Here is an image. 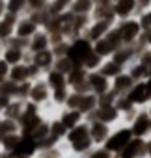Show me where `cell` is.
I'll use <instances>...</instances> for the list:
<instances>
[{"label":"cell","mask_w":151,"mask_h":158,"mask_svg":"<svg viewBox=\"0 0 151 158\" xmlns=\"http://www.w3.org/2000/svg\"><path fill=\"white\" fill-rule=\"evenodd\" d=\"M63 147L67 151L69 158H86L90 151L95 147L90 138V125L84 121L79 127L67 130V136L63 139Z\"/></svg>","instance_id":"1"},{"label":"cell","mask_w":151,"mask_h":158,"mask_svg":"<svg viewBox=\"0 0 151 158\" xmlns=\"http://www.w3.org/2000/svg\"><path fill=\"white\" fill-rule=\"evenodd\" d=\"M114 30L119 35V41H121L123 47H134V45H138L140 39H142V35H144V32H142L136 17L125 19V21H116Z\"/></svg>","instance_id":"2"},{"label":"cell","mask_w":151,"mask_h":158,"mask_svg":"<svg viewBox=\"0 0 151 158\" xmlns=\"http://www.w3.org/2000/svg\"><path fill=\"white\" fill-rule=\"evenodd\" d=\"M49 115L36 104L28 102L26 101V106H24V112L19 119V128H21V134H32L43 121H47Z\"/></svg>","instance_id":"3"},{"label":"cell","mask_w":151,"mask_h":158,"mask_svg":"<svg viewBox=\"0 0 151 158\" xmlns=\"http://www.w3.org/2000/svg\"><path fill=\"white\" fill-rule=\"evenodd\" d=\"M131 139H132V132H131V128L127 127V125H118V127H114L112 128V134H110V138L106 139V143L103 145L108 152H112L114 156H118L129 143H131Z\"/></svg>","instance_id":"4"},{"label":"cell","mask_w":151,"mask_h":158,"mask_svg":"<svg viewBox=\"0 0 151 158\" xmlns=\"http://www.w3.org/2000/svg\"><path fill=\"white\" fill-rule=\"evenodd\" d=\"M93 54V45L86 39V37H77L69 43V50H67V58L77 65L82 67V63Z\"/></svg>","instance_id":"5"},{"label":"cell","mask_w":151,"mask_h":158,"mask_svg":"<svg viewBox=\"0 0 151 158\" xmlns=\"http://www.w3.org/2000/svg\"><path fill=\"white\" fill-rule=\"evenodd\" d=\"M121 47H123V45H121V41H119V35H118L116 30L112 28L106 37H103L101 41L93 43V52H95L99 58H103V60H110Z\"/></svg>","instance_id":"6"},{"label":"cell","mask_w":151,"mask_h":158,"mask_svg":"<svg viewBox=\"0 0 151 158\" xmlns=\"http://www.w3.org/2000/svg\"><path fill=\"white\" fill-rule=\"evenodd\" d=\"M127 101L136 108H145L151 102V86L147 82H136L132 89L125 95Z\"/></svg>","instance_id":"7"},{"label":"cell","mask_w":151,"mask_h":158,"mask_svg":"<svg viewBox=\"0 0 151 158\" xmlns=\"http://www.w3.org/2000/svg\"><path fill=\"white\" fill-rule=\"evenodd\" d=\"M88 89L90 93H93L97 99L105 97L110 93L112 89V80H108V78L105 74H101L99 71L95 73H88Z\"/></svg>","instance_id":"8"},{"label":"cell","mask_w":151,"mask_h":158,"mask_svg":"<svg viewBox=\"0 0 151 158\" xmlns=\"http://www.w3.org/2000/svg\"><path fill=\"white\" fill-rule=\"evenodd\" d=\"M131 132H132V138H138V139H147L151 136V117L147 115L145 108H140L136 119L129 125Z\"/></svg>","instance_id":"9"},{"label":"cell","mask_w":151,"mask_h":158,"mask_svg":"<svg viewBox=\"0 0 151 158\" xmlns=\"http://www.w3.org/2000/svg\"><path fill=\"white\" fill-rule=\"evenodd\" d=\"M114 24H116V23H112V21H92V23L88 24V28H86V32H84L82 37H86V39L93 45V43L101 41L103 37H106L108 32L114 28Z\"/></svg>","instance_id":"10"},{"label":"cell","mask_w":151,"mask_h":158,"mask_svg":"<svg viewBox=\"0 0 151 158\" xmlns=\"http://www.w3.org/2000/svg\"><path fill=\"white\" fill-rule=\"evenodd\" d=\"M67 86L73 93H90L88 89V71L82 67H75L67 74Z\"/></svg>","instance_id":"11"},{"label":"cell","mask_w":151,"mask_h":158,"mask_svg":"<svg viewBox=\"0 0 151 158\" xmlns=\"http://www.w3.org/2000/svg\"><path fill=\"white\" fill-rule=\"evenodd\" d=\"M2 60H4L10 67H15V65H19V63H30V61H32V56H30V52L24 50V48L4 45Z\"/></svg>","instance_id":"12"},{"label":"cell","mask_w":151,"mask_h":158,"mask_svg":"<svg viewBox=\"0 0 151 158\" xmlns=\"http://www.w3.org/2000/svg\"><path fill=\"white\" fill-rule=\"evenodd\" d=\"M90 125V138L93 141L95 147H103L106 143V139L110 138L112 134V127L101 123V121H86Z\"/></svg>","instance_id":"13"},{"label":"cell","mask_w":151,"mask_h":158,"mask_svg":"<svg viewBox=\"0 0 151 158\" xmlns=\"http://www.w3.org/2000/svg\"><path fill=\"white\" fill-rule=\"evenodd\" d=\"M37 30H41V28L34 23V19H32L30 15H23V17H19V21H17V26H15V37L24 39V41H30L32 35H34Z\"/></svg>","instance_id":"14"},{"label":"cell","mask_w":151,"mask_h":158,"mask_svg":"<svg viewBox=\"0 0 151 158\" xmlns=\"http://www.w3.org/2000/svg\"><path fill=\"white\" fill-rule=\"evenodd\" d=\"M39 154V145L28 136V134H21V139L17 143V149L13 151L11 156H24V158H36Z\"/></svg>","instance_id":"15"},{"label":"cell","mask_w":151,"mask_h":158,"mask_svg":"<svg viewBox=\"0 0 151 158\" xmlns=\"http://www.w3.org/2000/svg\"><path fill=\"white\" fill-rule=\"evenodd\" d=\"M112 6H114L112 0H95L92 21H112V23H116V15H114Z\"/></svg>","instance_id":"16"},{"label":"cell","mask_w":151,"mask_h":158,"mask_svg":"<svg viewBox=\"0 0 151 158\" xmlns=\"http://www.w3.org/2000/svg\"><path fill=\"white\" fill-rule=\"evenodd\" d=\"M19 17H13L10 13H4L0 17V43L6 45L10 39L15 37V26H17Z\"/></svg>","instance_id":"17"},{"label":"cell","mask_w":151,"mask_h":158,"mask_svg":"<svg viewBox=\"0 0 151 158\" xmlns=\"http://www.w3.org/2000/svg\"><path fill=\"white\" fill-rule=\"evenodd\" d=\"M114 15L116 21H125L136 17V0H114Z\"/></svg>","instance_id":"18"},{"label":"cell","mask_w":151,"mask_h":158,"mask_svg":"<svg viewBox=\"0 0 151 158\" xmlns=\"http://www.w3.org/2000/svg\"><path fill=\"white\" fill-rule=\"evenodd\" d=\"M30 56H32V61H30V63H32L34 67H37L43 76L54 67L56 58H54V54H52L50 48H49V50H43V52H37V54H30Z\"/></svg>","instance_id":"19"},{"label":"cell","mask_w":151,"mask_h":158,"mask_svg":"<svg viewBox=\"0 0 151 158\" xmlns=\"http://www.w3.org/2000/svg\"><path fill=\"white\" fill-rule=\"evenodd\" d=\"M147 156V149H145V139H138L132 138L131 143L116 156V158H145Z\"/></svg>","instance_id":"20"},{"label":"cell","mask_w":151,"mask_h":158,"mask_svg":"<svg viewBox=\"0 0 151 158\" xmlns=\"http://www.w3.org/2000/svg\"><path fill=\"white\" fill-rule=\"evenodd\" d=\"M56 117L62 121V125H63L67 130H71V128H75V127H79L80 123H84V121H86V117H84L79 110H67V108L58 110Z\"/></svg>","instance_id":"21"},{"label":"cell","mask_w":151,"mask_h":158,"mask_svg":"<svg viewBox=\"0 0 151 158\" xmlns=\"http://www.w3.org/2000/svg\"><path fill=\"white\" fill-rule=\"evenodd\" d=\"M50 47H52L50 35L45 30H37L32 35V39L28 41V52L30 54H37V52H43V50H49Z\"/></svg>","instance_id":"22"},{"label":"cell","mask_w":151,"mask_h":158,"mask_svg":"<svg viewBox=\"0 0 151 158\" xmlns=\"http://www.w3.org/2000/svg\"><path fill=\"white\" fill-rule=\"evenodd\" d=\"M136 82L131 78V74L125 71V73H121L119 76H116L114 80H112V93L116 95V97H125L131 89H132V86H134Z\"/></svg>","instance_id":"23"},{"label":"cell","mask_w":151,"mask_h":158,"mask_svg":"<svg viewBox=\"0 0 151 158\" xmlns=\"http://www.w3.org/2000/svg\"><path fill=\"white\" fill-rule=\"evenodd\" d=\"M95 8V0H71L69 4V13L75 17H90Z\"/></svg>","instance_id":"24"},{"label":"cell","mask_w":151,"mask_h":158,"mask_svg":"<svg viewBox=\"0 0 151 158\" xmlns=\"http://www.w3.org/2000/svg\"><path fill=\"white\" fill-rule=\"evenodd\" d=\"M45 80H47V84H49L50 89L69 88V86H67V76L62 74V73H58V71H54V69H50V71L45 74Z\"/></svg>","instance_id":"25"},{"label":"cell","mask_w":151,"mask_h":158,"mask_svg":"<svg viewBox=\"0 0 151 158\" xmlns=\"http://www.w3.org/2000/svg\"><path fill=\"white\" fill-rule=\"evenodd\" d=\"M24 106H26V101L13 99V101L10 102V106H8V110L4 112V115H2V117L11 119V121H17V123H19V119H21V115H23V112H24Z\"/></svg>","instance_id":"26"},{"label":"cell","mask_w":151,"mask_h":158,"mask_svg":"<svg viewBox=\"0 0 151 158\" xmlns=\"http://www.w3.org/2000/svg\"><path fill=\"white\" fill-rule=\"evenodd\" d=\"M69 4H71V0H49L47 11L50 17H60L65 11H69Z\"/></svg>","instance_id":"27"},{"label":"cell","mask_w":151,"mask_h":158,"mask_svg":"<svg viewBox=\"0 0 151 158\" xmlns=\"http://www.w3.org/2000/svg\"><path fill=\"white\" fill-rule=\"evenodd\" d=\"M26 10H28L26 0H6V13H10L13 17L26 15Z\"/></svg>","instance_id":"28"},{"label":"cell","mask_w":151,"mask_h":158,"mask_svg":"<svg viewBox=\"0 0 151 158\" xmlns=\"http://www.w3.org/2000/svg\"><path fill=\"white\" fill-rule=\"evenodd\" d=\"M99 73H101V74H105L108 80H114L116 76H119V74H121V73H125V71H123L118 63H114L112 60H105V61H103V65H101V69H99Z\"/></svg>","instance_id":"29"},{"label":"cell","mask_w":151,"mask_h":158,"mask_svg":"<svg viewBox=\"0 0 151 158\" xmlns=\"http://www.w3.org/2000/svg\"><path fill=\"white\" fill-rule=\"evenodd\" d=\"M11 134H21L19 123H17V121H11V119L2 117V121H0V141H2L6 136H11Z\"/></svg>","instance_id":"30"},{"label":"cell","mask_w":151,"mask_h":158,"mask_svg":"<svg viewBox=\"0 0 151 158\" xmlns=\"http://www.w3.org/2000/svg\"><path fill=\"white\" fill-rule=\"evenodd\" d=\"M28 136H30V138L39 145V147H41V145L47 141V138H49V119H47V121H43V123H41V125L32 132V134H28Z\"/></svg>","instance_id":"31"},{"label":"cell","mask_w":151,"mask_h":158,"mask_svg":"<svg viewBox=\"0 0 151 158\" xmlns=\"http://www.w3.org/2000/svg\"><path fill=\"white\" fill-rule=\"evenodd\" d=\"M75 67H77V65H75V63H73V61L65 56V58H56V61H54V67H52V69L67 76V74H69Z\"/></svg>","instance_id":"32"},{"label":"cell","mask_w":151,"mask_h":158,"mask_svg":"<svg viewBox=\"0 0 151 158\" xmlns=\"http://www.w3.org/2000/svg\"><path fill=\"white\" fill-rule=\"evenodd\" d=\"M103 61H105V60H103V58H99V56L93 52V54H92L84 63H82V69H84V71H88V73H95V71H99V69H101Z\"/></svg>","instance_id":"33"},{"label":"cell","mask_w":151,"mask_h":158,"mask_svg":"<svg viewBox=\"0 0 151 158\" xmlns=\"http://www.w3.org/2000/svg\"><path fill=\"white\" fill-rule=\"evenodd\" d=\"M0 93L6 95V97H10L13 101L19 95V86L13 84V82H10V80H4V82H0Z\"/></svg>","instance_id":"34"},{"label":"cell","mask_w":151,"mask_h":158,"mask_svg":"<svg viewBox=\"0 0 151 158\" xmlns=\"http://www.w3.org/2000/svg\"><path fill=\"white\" fill-rule=\"evenodd\" d=\"M136 19H138V24H140L142 32H144V34H147V32L151 30V10L142 11L140 15H136Z\"/></svg>","instance_id":"35"},{"label":"cell","mask_w":151,"mask_h":158,"mask_svg":"<svg viewBox=\"0 0 151 158\" xmlns=\"http://www.w3.org/2000/svg\"><path fill=\"white\" fill-rule=\"evenodd\" d=\"M86 158H116L112 152H108L105 147H93Z\"/></svg>","instance_id":"36"},{"label":"cell","mask_w":151,"mask_h":158,"mask_svg":"<svg viewBox=\"0 0 151 158\" xmlns=\"http://www.w3.org/2000/svg\"><path fill=\"white\" fill-rule=\"evenodd\" d=\"M8 74H10V65L4 60H0V82L8 80Z\"/></svg>","instance_id":"37"},{"label":"cell","mask_w":151,"mask_h":158,"mask_svg":"<svg viewBox=\"0 0 151 158\" xmlns=\"http://www.w3.org/2000/svg\"><path fill=\"white\" fill-rule=\"evenodd\" d=\"M10 102H11V99H10V97H6V95L0 93V115H4V112L8 110Z\"/></svg>","instance_id":"38"},{"label":"cell","mask_w":151,"mask_h":158,"mask_svg":"<svg viewBox=\"0 0 151 158\" xmlns=\"http://www.w3.org/2000/svg\"><path fill=\"white\" fill-rule=\"evenodd\" d=\"M145 149H147V156H151V136L145 139Z\"/></svg>","instance_id":"39"},{"label":"cell","mask_w":151,"mask_h":158,"mask_svg":"<svg viewBox=\"0 0 151 158\" xmlns=\"http://www.w3.org/2000/svg\"><path fill=\"white\" fill-rule=\"evenodd\" d=\"M145 112H147V115H149V117H151V102H149V104H147V106H145Z\"/></svg>","instance_id":"40"},{"label":"cell","mask_w":151,"mask_h":158,"mask_svg":"<svg viewBox=\"0 0 151 158\" xmlns=\"http://www.w3.org/2000/svg\"><path fill=\"white\" fill-rule=\"evenodd\" d=\"M2 54H4V45L0 43V60H2Z\"/></svg>","instance_id":"41"},{"label":"cell","mask_w":151,"mask_h":158,"mask_svg":"<svg viewBox=\"0 0 151 158\" xmlns=\"http://www.w3.org/2000/svg\"><path fill=\"white\" fill-rule=\"evenodd\" d=\"M11 158H24V156H11Z\"/></svg>","instance_id":"42"},{"label":"cell","mask_w":151,"mask_h":158,"mask_svg":"<svg viewBox=\"0 0 151 158\" xmlns=\"http://www.w3.org/2000/svg\"><path fill=\"white\" fill-rule=\"evenodd\" d=\"M36 158H41V156H39V154H37V156H36Z\"/></svg>","instance_id":"43"},{"label":"cell","mask_w":151,"mask_h":158,"mask_svg":"<svg viewBox=\"0 0 151 158\" xmlns=\"http://www.w3.org/2000/svg\"><path fill=\"white\" fill-rule=\"evenodd\" d=\"M0 121H2V115H0Z\"/></svg>","instance_id":"44"},{"label":"cell","mask_w":151,"mask_h":158,"mask_svg":"<svg viewBox=\"0 0 151 158\" xmlns=\"http://www.w3.org/2000/svg\"><path fill=\"white\" fill-rule=\"evenodd\" d=\"M145 158H151V156H145Z\"/></svg>","instance_id":"45"}]
</instances>
